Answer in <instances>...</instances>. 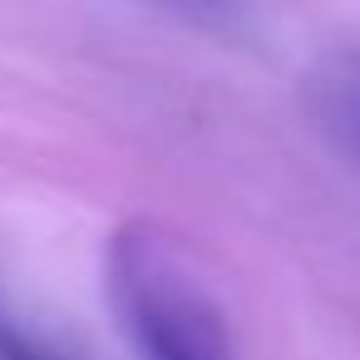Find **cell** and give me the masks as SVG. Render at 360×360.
<instances>
[{
  "label": "cell",
  "mask_w": 360,
  "mask_h": 360,
  "mask_svg": "<svg viewBox=\"0 0 360 360\" xmlns=\"http://www.w3.org/2000/svg\"><path fill=\"white\" fill-rule=\"evenodd\" d=\"M109 291L143 360H232L227 316L168 232L124 227L109 252Z\"/></svg>",
  "instance_id": "6da1fadb"
},
{
  "label": "cell",
  "mask_w": 360,
  "mask_h": 360,
  "mask_svg": "<svg viewBox=\"0 0 360 360\" xmlns=\"http://www.w3.org/2000/svg\"><path fill=\"white\" fill-rule=\"evenodd\" d=\"M311 89H316V114H321V124L335 134V143H340L350 158H360V55L345 50V55L321 60Z\"/></svg>",
  "instance_id": "7a4b0ae2"
},
{
  "label": "cell",
  "mask_w": 360,
  "mask_h": 360,
  "mask_svg": "<svg viewBox=\"0 0 360 360\" xmlns=\"http://www.w3.org/2000/svg\"><path fill=\"white\" fill-rule=\"evenodd\" d=\"M0 360H55L40 340H30L25 330H15L6 316H0Z\"/></svg>",
  "instance_id": "3957f363"
}]
</instances>
